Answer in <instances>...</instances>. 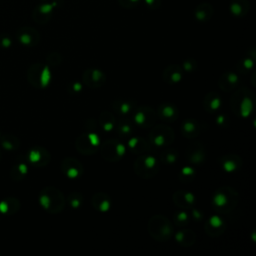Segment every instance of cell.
I'll list each match as a JSON object with an SVG mask.
<instances>
[{
	"mask_svg": "<svg viewBox=\"0 0 256 256\" xmlns=\"http://www.w3.org/2000/svg\"><path fill=\"white\" fill-rule=\"evenodd\" d=\"M230 107L237 117H249L254 109V93L245 87L235 89L230 99Z\"/></svg>",
	"mask_w": 256,
	"mask_h": 256,
	"instance_id": "6da1fadb",
	"label": "cell"
},
{
	"mask_svg": "<svg viewBox=\"0 0 256 256\" xmlns=\"http://www.w3.org/2000/svg\"><path fill=\"white\" fill-rule=\"evenodd\" d=\"M239 200V194L228 185L221 186L212 196V206L214 210L221 214H227L231 212L237 206Z\"/></svg>",
	"mask_w": 256,
	"mask_h": 256,
	"instance_id": "7a4b0ae2",
	"label": "cell"
},
{
	"mask_svg": "<svg viewBox=\"0 0 256 256\" xmlns=\"http://www.w3.org/2000/svg\"><path fill=\"white\" fill-rule=\"evenodd\" d=\"M39 204L46 212L58 214L65 207L66 199L61 190L54 186H46L39 193Z\"/></svg>",
	"mask_w": 256,
	"mask_h": 256,
	"instance_id": "3957f363",
	"label": "cell"
},
{
	"mask_svg": "<svg viewBox=\"0 0 256 256\" xmlns=\"http://www.w3.org/2000/svg\"><path fill=\"white\" fill-rule=\"evenodd\" d=\"M150 236L160 242L168 241L174 234V226L172 222L164 215H154L150 217L147 224Z\"/></svg>",
	"mask_w": 256,
	"mask_h": 256,
	"instance_id": "277c9868",
	"label": "cell"
},
{
	"mask_svg": "<svg viewBox=\"0 0 256 256\" xmlns=\"http://www.w3.org/2000/svg\"><path fill=\"white\" fill-rule=\"evenodd\" d=\"M27 80L36 89L47 88L52 80L51 67L40 62L30 65L27 71Z\"/></svg>",
	"mask_w": 256,
	"mask_h": 256,
	"instance_id": "5b68a950",
	"label": "cell"
},
{
	"mask_svg": "<svg viewBox=\"0 0 256 256\" xmlns=\"http://www.w3.org/2000/svg\"><path fill=\"white\" fill-rule=\"evenodd\" d=\"M133 169L138 177L142 179H150L159 172L160 162L148 153L141 154L134 161Z\"/></svg>",
	"mask_w": 256,
	"mask_h": 256,
	"instance_id": "8992f818",
	"label": "cell"
},
{
	"mask_svg": "<svg viewBox=\"0 0 256 256\" xmlns=\"http://www.w3.org/2000/svg\"><path fill=\"white\" fill-rule=\"evenodd\" d=\"M174 130L167 124L153 125L149 132L148 140L150 144L157 147H167L174 141Z\"/></svg>",
	"mask_w": 256,
	"mask_h": 256,
	"instance_id": "52a82bcc",
	"label": "cell"
},
{
	"mask_svg": "<svg viewBox=\"0 0 256 256\" xmlns=\"http://www.w3.org/2000/svg\"><path fill=\"white\" fill-rule=\"evenodd\" d=\"M127 147L118 139L109 138L103 141L100 146V154L102 158L108 162H117L123 158Z\"/></svg>",
	"mask_w": 256,
	"mask_h": 256,
	"instance_id": "ba28073f",
	"label": "cell"
},
{
	"mask_svg": "<svg viewBox=\"0 0 256 256\" xmlns=\"http://www.w3.org/2000/svg\"><path fill=\"white\" fill-rule=\"evenodd\" d=\"M100 144V137L94 131L82 133L75 140V148L80 154L85 156L95 154L98 151Z\"/></svg>",
	"mask_w": 256,
	"mask_h": 256,
	"instance_id": "9c48e42d",
	"label": "cell"
},
{
	"mask_svg": "<svg viewBox=\"0 0 256 256\" xmlns=\"http://www.w3.org/2000/svg\"><path fill=\"white\" fill-rule=\"evenodd\" d=\"M133 121L136 126L142 129L151 128L156 120L157 114L156 110H154L151 106L148 105H140L136 106L133 110Z\"/></svg>",
	"mask_w": 256,
	"mask_h": 256,
	"instance_id": "30bf717a",
	"label": "cell"
},
{
	"mask_svg": "<svg viewBox=\"0 0 256 256\" xmlns=\"http://www.w3.org/2000/svg\"><path fill=\"white\" fill-rule=\"evenodd\" d=\"M26 158L28 163L33 167L42 168L50 163L51 154L47 149L42 146H34L27 152Z\"/></svg>",
	"mask_w": 256,
	"mask_h": 256,
	"instance_id": "8fae6325",
	"label": "cell"
},
{
	"mask_svg": "<svg viewBox=\"0 0 256 256\" xmlns=\"http://www.w3.org/2000/svg\"><path fill=\"white\" fill-rule=\"evenodd\" d=\"M81 81L84 86L96 89L102 87L106 82V74L101 69L88 68L83 71L81 75Z\"/></svg>",
	"mask_w": 256,
	"mask_h": 256,
	"instance_id": "7c38bea8",
	"label": "cell"
},
{
	"mask_svg": "<svg viewBox=\"0 0 256 256\" xmlns=\"http://www.w3.org/2000/svg\"><path fill=\"white\" fill-rule=\"evenodd\" d=\"M62 173L70 179H77L82 176L84 167L81 162L74 157H65L60 163Z\"/></svg>",
	"mask_w": 256,
	"mask_h": 256,
	"instance_id": "4fadbf2b",
	"label": "cell"
},
{
	"mask_svg": "<svg viewBox=\"0 0 256 256\" xmlns=\"http://www.w3.org/2000/svg\"><path fill=\"white\" fill-rule=\"evenodd\" d=\"M16 38L19 43L26 47H34L40 42V34L39 32L29 26L21 27L16 32Z\"/></svg>",
	"mask_w": 256,
	"mask_h": 256,
	"instance_id": "5bb4252c",
	"label": "cell"
},
{
	"mask_svg": "<svg viewBox=\"0 0 256 256\" xmlns=\"http://www.w3.org/2000/svg\"><path fill=\"white\" fill-rule=\"evenodd\" d=\"M204 230L208 236L213 238L219 237L226 230V222L219 215H211L206 220Z\"/></svg>",
	"mask_w": 256,
	"mask_h": 256,
	"instance_id": "9a60e30c",
	"label": "cell"
},
{
	"mask_svg": "<svg viewBox=\"0 0 256 256\" xmlns=\"http://www.w3.org/2000/svg\"><path fill=\"white\" fill-rule=\"evenodd\" d=\"M185 156L190 164L200 165L204 163L206 159L205 148L200 142L191 143L186 148Z\"/></svg>",
	"mask_w": 256,
	"mask_h": 256,
	"instance_id": "2e32d148",
	"label": "cell"
},
{
	"mask_svg": "<svg viewBox=\"0 0 256 256\" xmlns=\"http://www.w3.org/2000/svg\"><path fill=\"white\" fill-rule=\"evenodd\" d=\"M57 6V2L54 1L52 3H42L35 7L32 12L33 20L38 23V24H45L47 23L53 14L54 8Z\"/></svg>",
	"mask_w": 256,
	"mask_h": 256,
	"instance_id": "e0dca14e",
	"label": "cell"
},
{
	"mask_svg": "<svg viewBox=\"0 0 256 256\" xmlns=\"http://www.w3.org/2000/svg\"><path fill=\"white\" fill-rule=\"evenodd\" d=\"M222 170L226 173H233L241 169L242 167V158L235 153L224 154L219 160Z\"/></svg>",
	"mask_w": 256,
	"mask_h": 256,
	"instance_id": "ac0fdd59",
	"label": "cell"
},
{
	"mask_svg": "<svg viewBox=\"0 0 256 256\" xmlns=\"http://www.w3.org/2000/svg\"><path fill=\"white\" fill-rule=\"evenodd\" d=\"M240 76L234 71H225L218 78V86L225 92H232L239 87Z\"/></svg>",
	"mask_w": 256,
	"mask_h": 256,
	"instance_id": "d6986e66",
	"label": "cell"
},
{
	"mask_svg": "<svg viewBox=\"0 0 256 256\" xmlns=\"http://www.w3.org/2000/svg\"><path fill=\"white\" fill-rule=\"evenodd\" d=\"M156 114H157V118L161 119L163 122L171 123L177 120L179 116V110L175 104L166 102V103H161L158 106L156 110Z\"/></svg>",
	"mask_w": 256,
	"mask_h": 256,
	"instance_id": "ffe728a7",
	"label": "cell"
},
{
	"mask_svg": "<svg viewBox=\"0 0 256 256\" xmlns=\"http://www.w3.org/2000/svg\"><path fill=\"white\" fill-rule=\"evenodd\" d=\"M172 199L177 207H179L180 209H184V210L191 209L192 207L195 206L196 203L195 195L188 190L175 191L172 195Z\"/></svg>",
	"mask_w": 256,
	"mask_h": 256,
	"instance_id": "44dd1931",
	"label": "cell"
},
{
	"mask_svg": "<svg viewBox=\"0 0 256 256\" xmlns=\"http://www.w3.org/2000/svg\"><path fill=\"white\" fill-rule=\"evenodd\" d=\"M127 148L134 154L141 155L149 153L151 144L148 139L141 136H130L127 141Z\"/></svg>",
	"mask_w": 256,
	"mask_h": 256,
	"instance_id": "7402d4cb",
	"label": "cell"
},
{
	"mask_svg": "<svg viewBox=\"0 0 256 256\" xmlns=\"http://www.w3.org/2000/svg\"><path fill=\"white\" fill-rule=\"evenodd\" d=\"M184 71L180 65L171 64L168 65L162 73V79L169 85H175L182 81L184 78Z\"/></svg>",
	"mask_w": 256,
	"mask_h": 256,
	"instance_id": "603a6c76",
	"label": "cell"
},
{
	"mask_svg": "<svg viewBox=\"0 0 256 256\" xmlns=\"http://www.w3.org/2000/svg\"><path fill=\"white\" fill-rule=\"evenodd\" d=\"M203 124L194 118L185 119L181 124V133L185 138H195L203 131Z\"/></svg>",
	"mask_w": 256,
	"mask_h": 256,
	"instance_id": "cb8c5ba5",
	"label": "cell"
},
{
	"mask_svg": "<svg viewBox=\"0 0 256 256\" xmlns=\"http://www.w3.org/2000/svg\"><path fill=\"white\" fill-rule=\"evenodd\" d=\"M222 97L217 92L210 91L203 98V108L207 113L214 114L217 113L222 107Z\"/></svg>",
	"mask_w": 256,
	"mask_h": 256,
	"instance_id": "d4e9b609",
	"label": "cell"
},
{
	"mask_svg": "<svg viewBox=\"0 0 256 256\" xmlns=\"http://www.w3.org/2000/svg\"><path fill=\"white\" fill-rule=\"evenodd\" d=\"M91 204L95 210L99 212H107L112 207V199L104 192H97L92 196Z\"/></svg>",
	"mask_w": 256,
	"mask_h": 256,
	"instance_id": "484cf974",
	"label": "cell"
},
{
	"mask_svg": "<svg viewBox=\"0 0 256 256\" xmlns=\"http://www.w3.org/2000/svg\"><path fill=\"white\" fill-rule=\"evenodd\" d=\"M136 107V103L129 98H118L112 101V110L121 116H126L133 112Z\"/></svg>",
	"mask_w": 256,
	"mask_h": 256,
	"instance_id": "4316f807",
	"label": "cell"
},
{
	"mask_svg": "<svg viewBox=\"0 0 256 256\" xmlns=\"http://www.w3.org/2000/svg\"><path fill=\"white\" fill-rule=\"evenodd\" d=\"M173 235L175 241L182 247H186V248L191 247L196 242V233L191 229H187V228L181 229L177 231Z\"/></svg>",
	"mask_w": 256,
	"mask_h": 256,
	"instance_id": "83f0119b",
	"label": "cell"
},
{
	"mask_svg": "<svg viewBox=\"0 0 256 256\" xmlns=\"http://www.w3.org/2000/svg\"><path fill=\"white\" fill-rule=\"evenodd\" d=\"M20 201L15 197H6L0 201V213L6 216L14 215L20 209Z\"/></svg>",
	"mask_w": 256,
	"mask_h": 256,
	"instance_id": "f1b7e54d",
	"label": "cell"
},
{
	"mask_svg": "<svg viewBox=\"0 0 256 256\" xmlns=\"http://www.w3.org/2000/svg\"><path fill=\"white\" fill-rule=\"evenodd\" d=\"M229 10L235 17H244L250 10L249 0H231Z\"/></svg>",
	"mask_w": 256,
	"mask_h": 256,
	"instance_id": "f546056e",
	"label": "cell"
},
{
	"mask_svg": "<svg viewBox=\"0 0 256 256\" xmlns=\"http://www.w3.org/2000/svg\"><path fill=\"white\" fill-rule=\"evenodd\" d=\"M213 12L214 10L210 3L202 2L196 6L194 10V16L199 22H207L211 19Z\"/></svg>",
	"mask_w": 256,
	"mask_h": 256,
	"instance_id": "4dcf8cb0",
	"label": "cell"
},
{
	"mask_svg": "<svg viewBox=\"0 0 256 256\" xmlns=\"http://www.w3.org/2000/svg\"><path fill=\"white\" fill-rule=\"evenodd\" d=\"M116 122L117 121L115 119L114 114L107 110L102 111L98 117V123L102 130L105 132H111L112 130H114Z\"/></svg>",
	"mask_w": 256,
	"mask_h": 256,
	"instance_id": "1f68e13d",
	"label": "cell"
},
{
	"mask_svg": "<svg viewBox=\"0 0 256 256\" xmlns=\"http://www.w3.org/2000/svg\"><path fill=\"white\" fill-rule=\"evenodd\" d=\"M179 157V153L177 149L172 147H166L164 150H162L159 155V162L164 165H172L176 163Z\"/></svg>",
	"mask_w": 256,
	"mask_h": 256,
	"instance_id": "d6a6232c",
	"label": "cell"
},
{
	"mask_svg": "<svg viewBox=\"0 0 256 256\" xmlns=\"http://www.w3.org/2000/svg\"><path fill=\"white\" fill-rule=\"evenodd\" d=\"M255 60V53L252 55H247L241 58L236 64V71L238 74H248L253 70Z\"/></svg>",
	"mask_w": 256,
	"mask_h": 256,
	"instance_id": "836d02e7",
	"label": "cell"
},
{
	"mask_svg": "<svg viewBox=\"0 0 256 256\" xmlns=\"http://www.w3.org/2000/svg\"><path fill=\"white\" fill-rule=\"evenodd\" d=\"M115 128L122 138H129L130 136H132L134 131L132 122L126 118H122L118 122H116Z\"/></svg>",
	"mask_w": 256,
	"mask_h": 256,
	"instance_id": "e575fe53",
	"label": "cell"
},
{
	"mask_svg": "<svg viewBox=\"0 0 256 256\" xmlns=\"http://www.w3.org/2000/svg\"><path fill=\"white\" fill-rule=\"evenodd\" d=\"M0 144L7 151H14L20 147L19 139L13 135H0Z\"/></svg>",
	"mask_w": 256,
	"mask_h": 256,
	"instance_id": "d590c367",
	"label": "cell"
},
{
	"mask_svg": "<svg viewBox=\"0 0 256 256\" xmlns=\"http://www.w3.org/2000/svg\"><path fill=\"white\" fill-rule=\"evenodd\" d=\"M28 174V165L25 162H19L15 166L12 167L10 176L14 181H20L24 179Z\"/></svg>",
	"mask_w": 256,
	"mask_h": 256,
	"instance_id": "8d00e7d4",
	"label": "cell"
},
{
	"mask_svg": "<svg viewBox=\"0 0 256 256\" xmlns=\"http://www.w3.org/2000/svg\"><path fill=\"white\" fill-rule=\"evenodd\" d=\"M178 179L182 183H189L196 177V170L192 166H183L178 172Z\"/></svg>",
	"mask_w": 256,
	"mask_h": 256,
	"instance_id": "74e56055",
	"label": "cell"
},
{
	"mask_svg": "<svg viewBox=\"0 0 256 256\" xmlns=\"http://www.w3.org/2000/svg\"><path fill=\"white\" fill-rule=\"evenodd\" d=\"M191 221L190 215L187 211H185L184 209H180V210L176 211L173 215V223L178 227H184L188 225Z\"/></svg>",
	"mask_w": 256,
	"mask_h": 256,
	"instance_id": "f35d334b",
	"label": "cell"
},
{
	"mask_svg": "<svg viewBox=\"0 0 256 256\" xmlns=\"http://www.w3.org/2000/svg\"><path fill=\"white\" fill-rule=\"evenodd\" d=\"M66 200L71 208L79 209L83 204V195L80 192L73 191L71 193H69Z\"/></svg>",
	"mask_w": 256,
	"mask_h": 256,
	"instance_id": "ab89813d",
	"label": "cell"
},
{
	"mask_svg": "<svg viewBox=\"0 0 256 256\" xmlns=\"http://www.w3.org/2000/svg\"><path fill=\"white\" fill-rule=\"evenodd\" d=\"M83 83L82 81H78V80H72L69 82V84L67 85V92L69 95H72V96H76L78 95L79 93L82 92L83 90Z\"/></svg>",
	"mask_w": 256,
	"mask_h": 256,
	"instance_id": "60d3db41",
	"label": "cell"
},
{
	"mask_svg": "<svg viewBox=\"0 0 256 256\" xmlns=\"http://www.w3.org/2000/svg\"><path fill=\"white\" fill-rule=\"evenodd\" d=\"M198 67V63L194 58H187L182 62L181 68L186 73H194Z\"/></svg>",
	"mask_w": 256,
	"mask_h": 256,
	"instance_id": "b9f144b4",
	"label": "cell"
},
{
	"mask_svg": "<svg viewBox=\"0 0 256 256\" xmlns=\"http://www.w3.org/2000/svg\"><path fill=\"white\" fill-rule=\"evenodd\" d=\"M62 62V57L58 52H51L46 57V64L50 67L59 66Z\"/></svg>",
	"mask_w": 256,
	"mask_h": 256,
	"instance_id": "7bdbcfd3",
	"label": "cell"
},
{
	"mask_svg": "<svg viewBox=\"0 0 256 256\" xmlns=\"http://www.w3.org/2000/svg\"><path fill=\"white\" fill-rule=\"evenodd\" d=\"M12 46V39L8 34L1 33L0 34V48L8 49Z\"/></svg>",
	"mask_w": 256,
	"mask_h": 256,
	"instance_id": "ee69618b",
	"label": "cell"
},
{
	"mask_svg": "<svg viewBox=\"0 0 256 256\" xmlns=\"http://www.w3.org/2000/svg\"><path fill=\"white\" fill-rule=\"evenodd\" d=\"M139 2H140V0H118L119 5L125 9L135 8Z\"/></svg>",
	"mask_w": 256,
	"mask_h": 256,
	"instance_id": "f6af8a7d",
	"label": "cell"
},
{
	"mask_svg": "<svg viewBox=\"0 0 256 256\" xmlns=\"http://www.w3.org/2000/svg\"><path fill=\"white\" fill-rule=\"evenodd\" d=\"M215 123L221 128H226L229 125V118L225 114H218L215 118Z\"/></svg>",
	"mask_w": 256,
	"mask_h": 256,
	"instance_id": "bcb514c9",
	"label": "cell"
},
{
	"mask_svg": "<svg viewBox=\"0 0 256 256\" xmlns=\"http://www.w3.org/2000/svg\"><path fill=\"white\" fill-rule=\"evenodd\" d=\"M190 210H191V216H190L191 219H193L195 221H201L203 219L204 214H203V212L201 210H199V209H197L195 207H192Z\"/></svg>",
	"mask_w": 256,
	"mask_h": 256,
	"instance_id": "7dc6e473",
	"label": "cell"
},
{
	"mask_svg": "<svg viewBox=\"0 0 256 256\" xmlns=\"http://www.w3.org/2000/svg\"><path fill=\"white\" fill-rule=\"evenodd\" d=\"M143 1L150 9H157L161 5V0H143Z\"/></svg>",
	"mask_w": 256,
	"mask_h": 256,
	"instance_id": "c3c4849f",
	"label": "cell"
},
{
	"mask_svg": "<svg viewBox=\"0 0 256 256\" xmlns=\"http://www.w3.org/2000/svg\"><path fill=\"white\" fill-rule=\"evenodd\" d=\"M1 157H2V153H1V150H0V160H1Z\"/></svg>",
	"mask_w": 256,
	"mask_h": 256,
	"instance_id": "681fc988",
	"label": "cell"
}]
</instances>
